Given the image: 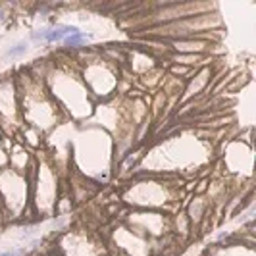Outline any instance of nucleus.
Here are the masks:
<instances>
[{"instance_id": "nucleus-12", "label": "nucleus", "mask_w": 256, "mask_h": 256, "mask_svg": "<svg viewBox=\"0 0 256 256\" xmlns=\"http://www.w3.org/2000/svg\"><path fill=\"white\" fill-rule=\"evenodd\" d=\"M208 210H210V204H208V200H204V196H200V194H194L191 200V204L187 208V220H189V224L192 226H200L204 218L208 216Z\"/></svg>"}, {"instance_id": "nucleus-16", "label": "nucleus", "mask_w": 256, "mask_h": 256, "mask_svg": "<svg viewBox=\"0 0 256 256\" xmlns=\"http://www.w3.org/2000/svg\"><path fill=\"white\" fill-rule=\"evenodd\" d=\"M10 166V156H8V148H4L2 144H0V170H4V168Z\"/></svg>"}, {"instance_id": "nucleus-18", "label": "nucleus", "mask_w": 256, "mask_h": 256, "mask_svg": "<svg viewBox=\"0 0 256 256\" xmlns=\"http://www.w3.org/2000/svg\"><path fill=\"white\" fill-rule=\"evenodd\" d=\"M4 22H6V14L0 10V24H4Z\"/></svg>"}, {"instance_id": "nucleus-17", "label": "nucleus", "mask_w": 256, "mask_h": 256, "mask_svg": "<svg viewBox=\"0 0 256 256\" xmlns=\"http://www.w3.org/2000/svg\"><path fill=\"white\" fill-rule=\"evenodd\" d=\"M0 256H18L14 250H6V252H0Z\"/></svg>"}, {"instance_id": "nucleus-10", "label": "nucleus", "mask_w": 256, "mask_h": 256, "mask_svg": "<svg viewBox=\"0 0 256 256\" xmlns=\"http://www.w3.org/2000/svg\"><path fill=\"white\" fill-rule=\"evenodd\" d=\"M58 244L62 256H106L102 244H94L85 233H66Z\"/></svg>"}, {"instance_id": "nucleus-6", "label": "nucleus", "mask_w": 256, "mask_h": 256, "mask_svg": "<svg viewBox=\"0 0 256 256\" xmlns=\"http://www.w3.org/2000/svg\"><path fill=\"white\" fill-rule=\"evenodd\" d=\"M81 79L94 102L108 100L116 90L120 89V70L112 64V60L98 58V60L85 62Z\"/></svg>"}, {"instance_id": "nucleus-2", "label": "nucleus", "mask_w": 256, "mask_h": 256, "mask_svg": "<svg viewBox=\"0 0 256 256\" xmlns=\"http://www.w3.org/2000/svg\"><path fill=\"white\" fill-rule=\"evenodd\" d=\"M42 77L50 96L56 100L62 112H68L76 120H83L92 114L94 100L90 98L81 74L70 72V68H60L58 72H46Z\"/></svg>"}, {"instance_id": "nucleus-3", "label": "nucleus", "mask_w": 256, "mask_h": 256, "mask_svg": "<svg viewBox=\"0 0 256 256\" xmlns=\"http://www.w3.org/2000/svg\"><path fill=\"white\" fill-rule=\"evenodd\" d=\"M180 189L170 181L152 180L150 174H146V180L129 183L122 192V198L139 210H162L168 214L170 206L180 208Z\"/></svg>"}, {"instance_id": "nucleus-7", "label": "nucleus", "mask_w": 256, "mask_h": 256, "mask_svg": "<svg viewBox=\"0 0 256 256\" xmlns=\"http://www.w3.org/2000/svg\"><path fill=\"white\" fill-rule=\"evenodd\" d=\"M24 128L18 83L14 77L0 79V135H14Z\"/></svg>"}, {"instance_id": "nucleus-11", "label": "nucleus", "mask_w": 256, "mask_h": 256, "mask_svg": "<svg viewBox=\"0 0 256 256\" xmlns=\"http://www.w3.org/2000/svg\"><path fill=\"white\" fill-rule=\"evenodd\" d=\"M212 76V68L210 66H202L198 72H194L191 77H189V85L185 87V94H183V98L181 100H189L192 96H198V94H202L208 87V79Z\"/></svg>"}, {"instance_id": "nucleus-20", "label": "nucleus", "mask_w": 256, "mask_h": 256, "mask_svg": "<svg viewBox=\"0 0 256 256\" xmlns=\"http://www.w3.org/2000/svg\"><path fill=\"white\" fill-rule=\"evenodd\" d=\"M2 139H4V137H2V135H0V144H2Z\"/></svg>"}, {"instance_id": "nucleus-1", "label": "nucleus", "mask_w": 256, "mask_h": 256, "mask_svg": "<svg viewBox=\"0 0 256 256\" xmlns=\"http://www.w3.org/2000/svg\"><path fill=\"white\" fill-rule=\"evenodd\" d=\"M26 87L18 81V92H20V104H22V118L24 126L38 131L40 135L50 131L58 122L62 120L64 112L50 96L44 81L40 77L26 74Z\"/></svg>"}, {"instance_id": "nucleus-5", "label": "nucleus", "mask_w": 256, "mask_h": 256, "mask_svg": "<svg viewBox=\"0 0 256 256\" xmlns=\"http://www.w3.org/2000/svg\"><path fill=\"white\" fill-rule=\"evenodd\" d=\"M58 204V172L48 160H42L35 166L31 176V210L35 216L44 218L56 212Z\"/></svg>"}, {"instance_id": "nucleus-19", "label": "nucleus", "mask_w": 256, "mask_h": 256, "mask_svg": "<svg viewBox=\"0 0 256 256\" xmlns=\"http://www.w3.org/2000/svg\"><path fill=\"white\" fill-rule=\"evenodd\" d=\"M106 256H124V254H120V252H116L114 250V252H110V254H106Z\"/></svg>"}, {"instance_id": "nucleus-14", "label": "nucleus", "mask_w": 256, "mask_h": 256, "mask_svg": "<svg viewBox=\"0 0 256 256\" xmlns=\"http://www.w3.org/2000/svg\"><path fill=\"white\" fill-rule=\"evenodd\" d=\"M90 38V35H85V33H77V35H70V37L64 38V44L66 48H83V42Z\"/></svg>"}, {"instance_id": "nucleus-13", "label": "nucleus", "mask_w": 256, "mask_h": 256, "mask_svg": "<svg viewBox=\"0 0 256 256\" xmlns=\"http://www.w3.org/2000/svg\"><path fill=\"white\" fill-rule=\"evenodd\" d=\"M77 33H81L77 26H56V27H52V29L46 31V38H44V42H58V40H64L66 37H70V35H77Z\"/></svg>"}, {"instance_id": "nucleus-15", "label": "nucleus", "mask_w": 256, "mask_h": 256, "mask_svg": "<svg viewBox=\"0 0 256 256\" xmlns=\"http://www.w3.org/2000/svg\"><path fill=\"white\" fill-rule=\"evenodd\" d=\"M27 50H29V42H26V40H22V42H18L16 46H12L10 50L6 52V58H18V56L26 54Z\"/></svg>"}, {"instance_id": "nucleus-9", "label": "nucleus", "mask_w": 256, "mask_h": 256, "mask_svg": "<svg viewBox=\"0 0 256 256\" xmlns=\"http://www.w3.org/2000/svg\"><path fill=\"white\" fill-rule=\"evenodd\" d=\"M112 241L116 244V252L124 256H150V252H152L150 241L133 233L126 224H120L116 228L112 233Z\"/></svg>"}, {"instance_id": "nucleus-4", "label": "nucleus", "mask_w": 256, "mask_h": 256, "mask_svg": "<svg viewBox=\"0 0 256 256\" xmlns=\"http://www.w3.org/2000/svg\"><path fill=\"white\" fill-rule=\"evenodd\" d=\"M0 208L6 220L26 218L31 212V176L0 170Z\"/></svg>"}, {"instance_id": "nucleus-8", "label": "nucleus", "mask_w": 256, "mask_h": 256, "mask_svg": "<svg viewBox=\"0 0 256 256\" xmlns=\"http://www.w3.org/2000/svg\"><path fill=\"white\" fill-rule=\"evenodd\" d=\"M129 230L152 243L156 237H164L172 231V216L162 210H133L126 222Z\"/></svg>"}]
</instances>
